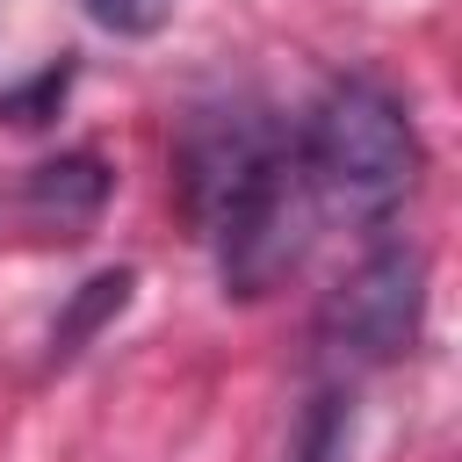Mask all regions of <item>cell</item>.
Here are the masks:
<instances>
[{"mask_svg": "<svg viewBox=\"0 0 462 462\" xmlns=\"http://www.w3.org/2000/svg\"><path fill=\"white\" fill-rule=\"evenodd\" d=\"M130 289H137V267H101V274H87V282H79V296L65 303V318L51 325V368H58V361H72V354H79V346H87V339H94V332L130 303Z\"/></svg>", "mask_w": 462, "mask_h": 462, "instance_id": "obj_5", "label": "cell"}, {"mask_svg": "<svg viewBox=\"0 0 462 462\" xmlns=\"http://www.w3.org/2000/svg\"><path fill=\"white\" fill-rule=\"evenodd\" d=\"M65 87H72V58L43 65L29 87H7V94H0V116H7V123H43V116H58Z\"/></svg>", "mask_w": 462, "mask_h": 462, "instance_id": "obj_6", "label": "cell"}, {"mask_svg": "<svg viewBox=\"0 0 462 462\" xmlns=\"http://www.w3.org/2000/svg\"><path fill=\"white\" fill-rule=\"evenodd\" d=\"M108 159H94V152H65V159H43V166H29V180H22V217L36 224V231H58V238H79L94 217H101V202H108Z\"/></svg>", "mask_w": 462, "mask_h": 462, "instance_id": "obj_4", "label": "cell"}, {"mask_svg": "<svg viewBox=\"0 0 462 462\" xmlns=\"http://www.w3.org/2000/svg\"><path fill=\"white\" fill-rule=\"evenodd\" d=\"M339 448H346V397H339V390H325V397L310 404V419H303L296 462H339Z\"/></svg>", "mask_w": 462, "mask_h": 462, "instance_id": "obj_7", "label": "cell"}, {"mask_svg": "<svg viewBox=\"0 0 462 462\" xmlns=\"http://www.w3.org/2000/svg\"><path fill=\"white\" fill-rule=\"evenodd\" d=\"M217 245V274H224V296H267L296 260H303V238H310V188L289 166H274L267 180H253L209 231Z\"/></svg>", "mask_w": 462, "mask_h": 462, "instance_id": "obj_3", "label": "cell"}, {"mask_svg": "<svg viewBox=\"0 0 462 462\" xmlns=\"http://www.w3.org/2000/svg\"><path fill=\"white\" fill-rule=\"evenodd\" d=\"M87 14H94L108 36H152V29L173 14V0H87Z\"/></svg>", "mask_w": 462, "mask_h": 462, "instance_id": "obj_8", "label": "cell"}, {"mask_svg": "<svg viewBox=\"0 0 462 462\" xmlns=\"http://www.w3.org/2000/svg\"><path fill=\"white\" fill-rule=\"evenodd\" d=\"M419 318H426V253L419 245H375L318 310V339L339 354V361H397L411 339H419Z\"/></svg>", "mask_w": 462, "mask_h": 462, "instance_id": "obj_2", "label": "cell"}, {"mask_svg": "<svg viewBox=\"0 0 462 462\" xmlns=\"http://www.w3.org/2000/svg\"><path fill=\"white\" fill-rule=\"evenodd\" d=\"M296 173L318 209L346 224H383L419 180V130L383 79H332L303 123Z\"/></svg>", "mask_w": 462, "mask_h": 462, "instance_id": "obj_1", "label": "cell"}]
</instances>
